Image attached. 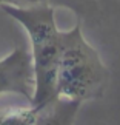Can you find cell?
Wrapping results in <instances>:
<instances>
[{
    "instance_id": "cell-6",
    "label": "cell",
    "mask_w": 120,
    "mask_h": 125,
    "mask_svg": "<svg viewBox=\"0 0 120 125\" xmlns=\"http://www.w3.org/2000/svg\"><path fill=\"white\" fill-rule=\"evenodd\" d=\"M40 5L54 8L57 5H62V6H69L71 9L74 6L73 0H18V6H40Z\"/></svg>"
},
{
    "instance_id": "cell-7",
    "label": "cell",
    "mask_w": 120,
    "mask_h": 125,
    "mask_svg": "<svg viewBox=\"0 0 120 125\" xmlns=\"http://www.w3.org/2000/svg\"><path fill=\"white\" fill-rule=\"evenodd\" d=\"M3 5H16V6H18V0H0V6H3Z\"/></svg>"
},
{
    "instance_id": "cell-2",
    "label": "cell",
    "mask_w": 120,
    "mask_h": 125,
    "mask_svg": "<svg viewBox=\"0 0 120 125\" xmlns=\"http://www.w3.org/2000/svg\"><path fill=\"white\" fill-rule=\"evenodd\" d=\"M109 82V70L97 50L85 39L80 23L62 31L55 73V97L88 102L100 99Z\"/></svg>"
},
{
    "instance_id": "cell-1",
    "label": "cell",
    "mask_w": 120,
    "mask_h": 125,
    "mask_svg": "<svg viewBox=\"0 0 120 125\" xmlns=\"http://www.w3.org/2000/svg\"><path fill=\"white\" fill-rule=\"evenodd\" d=\"M0 8L28 32L34 68V96L31 105L39 110L55 99V73L62 50V31L55 23V8L45 5H3Z\"/></svg>"
},
{
    "instance_id": "cell-5",
    "label": "cell",
    "mask_w": 120,
    "mask_h": 125,
    "mask_svg": "<svg viewBox=\"0 0 120 125\" xmlns=\"http://www.w3.org/2000/svg\"><path fill=\"white\" fill-rule=\"evenodd\" d=\"M39 110L36 107L0 108V125H36Z\"/></svg>"
},
{
    "instance_id": "cell-3",
    "label": "cell",
    "mask_w": 120,
    "mask_h": 125,
    "mask_svg": "<svg viewBox=\"0 0 120 125\" xmlns=\"http://www.w3.org/2000/svg\"><path fill=\"white\" fill-rule=\"evenodd\" d=\"M18 94L31 104L34 96V68L31 52L17 46L0 59V96Z\"/></svg>"
},
{
    "instance_id": "cell-4",
    "label": "cell",
    "mask_w": 120,
    "mask_h": 125,
    "mask_svg": "<svg viewBox=\"0 0 120 125\" xmlns=\"http://www.w3.org/2000/svg\"><path fill=\"white\" fill-rule=\"evenodd\" d=\"M80 107V102L55 97L39 108L36 125H74Z\"/></svg>"
}]
</instances>
